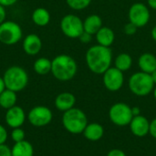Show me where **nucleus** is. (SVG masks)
<instances>
[{
    "label": "nucleus",
    "mask_w": 156,
    "mask_h": 156,
    "mask_svg": "<svg viewBox=\"0 0 156 156\" xmlns=\"http://www.w3.org/2000/svg\"><path fill=\"white\" fill-rule=\"evenodd\" d=\"M85 60L88 69L94 74L102 75L112 67V52L111 48L103 47L99 44L88 48Z\"/></svg>",
    "instance_id": "f257e3e1"
},
{
    "label": "nucleus",
    "mask_w": 156,
    "mask_h": 156,
    "mask_svg": "<svg viewBox=\"0 0 156 156\" xmlns=\"http://www.w3.org/2000/svg\"><path fill=\"white\" fill-rule=\"evenodd\" d=\"M51 62V73L58 80L69 81L76 76L78 65L76 60L71 56L60 54L55 57Z\"/></svg>",
    "instance_id": "f03ea898"
},
{
    "label": "nucleus",
    "mask_w": 156,
    "mask_h": 156,
    "mask_svg": "<svg viewBox=\"0 0 156 156\" xmlns=\"http://www.w3.org/2000/svg\"><path fill=\"white\" fill-rule=\"evenodd\" d=\"M62 124L66 131L72 134L82 133L88 124L85 112L79 108H72L62 115Z\"/></svg>",
    "instance_id": "7ed1b4c3"
},
{
    "label": "nucleus",
    "mask_w": 156,
    "mask_h": 156,
    "mask_svg": "<svg viewBox=\"0 0 156 156\" xmlns=\"http://www.w3.org/2000/svg\"><path fill=\"white\" fill-rule=\"evenodd\" d=\"M128 86L133 94L139 97H145L154 91L155 84L151 74L140 70L130 77Z\"/></svg>",
    "instance_id": "20e7f679"
},
{
    "label": "nucleus",
    "mask_w": 156,
    "mask_h": 156,
    "mask_svg": "<svg viewBox=\"0 0 156 156\" xmlns=\"http://www.w3.org/2000/svg\"><path fill=\"white\" fill-rule=\"evenodd\" d=\"M5 89L18 92L23 90L28 83V75L27 71L19 66H11L3 76Z\"/></svg>",
    "instance_id": "39448f33"
},
{
    "label": "nucleus",
    "mask_w": 156,
    "mask_h": 156,
    "mask_svg": "<svg viewBox=\"0 0 156 156\" xmlns=\"http://www.w3.org/2000/svg\"><path fill=\"white\" fill-rule=\"evenodd\" d=\"M109 118L117 126H127L133 118L132 107L124 102L114 103L109 110Z\"/></svg>",
    "instance_id": "423d86ee"
},
{
    "label": "nucleus",
    "mask_w": 156,
    "mask_h": 156,
    "mask_svg": "<svg viewBox=\"0 0 156 156\" xmlns=\"http://www.w3.org/2000/svg\"><path fill=\"white\" fill-rule=\"evenodd\" d=\"M23 32L21 27L14 21H5L0 25V42L12 46L20 41Z\"/></svg>",
    "instance_id": "0eeeda50"
},
{
    "label": "nucleus",
    "mask_w": 156,
    "mask_h": 156,
    "mask_svg": "<svg viewBox=\"0 0 156 156\" xmlns=\"http://www.w3.org/2000/svg\"><path fill=\"white\" fill-rule=\"evenodd\" d=\"M60 29L67 37L79 38L84 32L83 21L80 16L76 15H66L60 21Z\"/></svg>",
    "instance_id": "6e6552de"
},
{
    "label": "nucleus",
    "mask_w": 156,
    "mask_h": 156,
    "mask_svg": "<svg viewBox=\"0 0 156 156\" xmlns=\"http://www.w3.org/2000/svg\"><path fill=\"white\" fill-rule=\"evenodd\" d=\"M128 17L129 22L136 26L138 28L145 27L149 23L151 17L149 6L141 2L133 4L129 8Z\"/></svg>",
    "instance_id": "1a4fd4ad"
},
{
    "label": "nucleus",
    "mask_w": 156,
    "mask_h": 156,
    "mask_svg": "<svg viewBox=\"0 0 156 156\" xmlns=\"http://www.w3.org/2000/svg\"><path fill=\"white\" fill-rule=\"evenodd\" d=\"M102 82L108 90L112 92L118 91L124 84L123 72L115 67H111L102 74Z\"/></svg>",
    "instance_id": "9d476101"
},
{
    "label": "nucleus",
    "mask_w": 156,
    "mask_h": 156,
    "mask_svg": "<svg viewBox=\"0 0 156 156\" xmlns=\"http://www.w3.org/2000/svg\"><path fill=\"white\" fill-rule=\"evenodd\" d=\"M28 122L35 127H43L50 123L53 118L52 112L46 106H36L28 112Z\"/></svg>",
    "instance_id": "9b49d317"
},
{
    "label": "nucleus",
    "mask_w": 156,
    "mask_h": 156,
    "mask_svg": "<svg viewBox=\"0 0 156 156\" xmlns=\"http://www.w3.org/2000/svg\"><path fill=\"white\" fill-rule=\"evenodd\" d=\"M130 130L132 133L136 137H145L149 134L150 132V122L148 119L140 114L137 116H133V120L131 121L130 124Z\"/></svg>",
    "instance_id": "f8f14e48"
},
{
    "label": "nucleus",
    "mask_w": 156,
    "mask_h": 156,
    "mask_svg": "<svg viewBox=\"0 0 156 156\" xmlns=\"http://www.w3.org/2000/svg\"><path fill=\"white\" fill-rule=\"evenodd\" d=\"M5 119L7 126L10 128H19L24 124L26 121V113L21 107L15 105L14 107L6 110Z\"/></svg>",
    "instance_id": "ddd939ff"
},
{
    "label": "nucleus",
    "mask_w": 156,
    "mask_h": 156,
    "mask_svg": "<svg viewBox=\"0 0 156 156\" xmlns=\"http://www.w3.org/2000/svg\"><path fill=\"white\" fill-rule=\"evenodd\" d=\"M42 48V40L37 34H29L23 40V49L26 54L35 56Z\"/></svg>",
    "instance_id": "4468645a"
},
{
    "label": "nucleus",
    "mask_w": 156,
    "mask_h": 156,
    "mask_svg": "<svg viewBox=\"0 0 156 156\" xmlns=\"http://www.w3.org/2000/svg\"><path fill=\"white\" fill-rule=\"evenodd\" d=\"M55 107L60 112H67L74 108L76 103V97L71 92H61L55 99Z\"/></svg>",
    "instance_id": "2eb2a0df"
},
{
    "label": "nucleus",
    "mask_w": 156,
    "mask_h": 156,
    "mask_svg": "<svg viewBox=\"0 0 156 156\" xmlns=\"http://www.w3.org/2000/svg\"><path fill=\"white\" fill-rule=\"evenodd\" d=\"M138 67L141 71L152 74L156 69V57L149 52L143 53L138 58Z\"/></svg>",
    "instance_id": "dca6fc26"
},
{
    "label": "nucleus",
    "mask_w": 156,
    "mask_h": 156,
    "mask_svg": "<svg viewBox=\"0 0 156 156\" xmlns=\"http://www.w3.org/2000/svg\"><path fill=\"white\" fill-rule=\"evenodd\" d=\"M96 40L99 45L111 48L115 40V33L109 27H101L100 30L95 34Z\"/></svg>",
    "instance_id": "f3484780"
},
{
    "label": "nucleus",
    "mask_w": 156,
    "mask_h": 156,
    "mask_svg": "<svg viewBox=\"0 0 156 156\" xmlns=\"http://www.w3.org/2000/svg\"><path fill=\"white\" fill-rule=\"evenodd\" d=\"M82 133L87 140L90 142H97L103 137L104 128L98 122H91L87 124Z\"/></svg>",
    "instance_id": "a211bd4d"
},
{
    "label": "nucleus",
    "mask_w": 156,
    "mask_h": 156,
    "mask_svg": "<svg viewBox=\"0 0 156 156\" xmlns=\"http://www.w3.org/2000/svg\"><path fill=\"white\" fill-rule=\"evenodd\" d=\"M101 27H102V19L99 15L96 14L90 15L83 21L84 31L92 36H95V34L100 30Z\"/></svg>",
    "instance_id": "6ab92c4d"
},
{
    "label": "nucleus",
    "mask_w": 156,
    "mask_h": 156,
    "mask_svg": "<svg viewBox=\"0 0 156 156\" xmlns=\"http://www.w3.org/2000/svg\"><path fill=\"white\" fill-rule=\"evenodd\" d=\"M12 156H34L33 145L24 140L19 143H16L11 148Z\"/></svg>",
    "instance_id": "aec40b11"
},
{
    "label": "nucleus",
    "mask_w": 156,
    "mask_h": 156,
    "mask_svg": "<svg viewBox=\"0 0 156 156\" xmlns=\"http://www.w3.org/2000/svg\"><path fill=\"white\" fill-rule=\"evenodd\" d=\"M50 13L44 7H37L32 13V21L38 27H45L50 22Z\"/></svg>",
    "instance_id": "412c9836"
},
{
    "label": "nucleus",
    "mask_w": 156,
    "mask_h": 156,
    "mask_svg": "<svg viewBox=\"0 0 156 156\" xmlns=\"http://www.w3.org/2000/svg\"><path fill=\"white\" fill-rule=\"evenodd\" d=\"M16 100H17L16 92L5 89L0 94V107L5 110H8L16 105Z\"/></svg>",
    "instance_id": "4be33fe9"
},
{
    "label": "nucleus",
    "mask_w": 156,
    "mask_h": 156,
    "mask_svg": "<svg viewBox=\"0 0 156 156\" xmlns=\"http://www.w3.org/2000/svg\"><path fill=\"white\" fill-rule=\"evenodd\" d=\"M133 66V58L128 53H121L114 59V67L124 72L129 70Z\"/></svg>",
    "instance_id": "5701e85b"
},
{
    "label": "nucleus",
    "mask_w": 156,
    "mask_h": 156,
    "mask_svg": "<svg viewBox=\"0 0 156 156\" xmlns=\"http://www.w3.org/2000/svg\"><path fill=\"white\" fill-rule=\"evenodd\" d=\"M52 62L48 58H37L33 65L35 72L38 75H47L51 72Z\"/></svg>",
    "instance_id": "b1692460"
},
{
    "label": "nucleus",
    "mask_w": 156,
    "mask_h": 156,
    "mask_svg": "<svg viewBox=\"0 0 156 156\" xmlns=\"http://www.w3.org/2000/svg\"><path fill=\"white\" fill-rule=\"evenodd\" d=\"M92 0H66L67 5L73 10L80 11L87 8Z\"/></svg>",
    "instance_id": "393cba45"
},
{
    "label": "nucleus",
    "mask_w": 156,
    "mask_h": 156,
    "mask_svg": "<svg viewBox=\"0 0 156 156\" xmlns=\"http://www.w3.org/2000/svg\"><path fill=\"white\" fill-rule=\"evenodd\" d=\"M25 135H26L25 132H24L23 129H21V127L13 129L11 133H10L11 139H12V141H14L15 144L24 141L25 140Z\"/></svg>",
    "instance_id": "a878e982"
},
{
    "label": "nucleus",
    "mask_w": 156,
    "mask_h": 156,
    "mask_svg": "<svg viewBox=\"0 0 156 156\" xmlns=\"http://www.w3.org/2000/svg\"><path fill=\"white\" fill-rule=\"evenodd\" d=\"M137 29H138V27H137L136 26H134L133 24H132L131 22L125 24V26H124V27H123L124 33H125L126 35H128V36H133V35L136 34Z\"/></svg>",
    "instance_id": "bb28decb"
},
{
    "label": "nucleus",
    "mask_w": 156,
    "mask_h": 156,
    "mask_svg": "<svg viewBox=\"0 0 156 156\" xmlns=\"http://www.w3.org/2000/svg\"><path fill=\"white\" fill-rule=\"evenodd\" d=\"M7 131L6 129L0 124V144H5V143L7 140Z\"/></svg>",
    "instance_id": "cd10ccee"
},
{
    "label": "nucleus",
    "mask_w": 156,
    "mask_h": 156,
    "mask_svg": "<svg viewBox=\"0 0 156 156\" xmlns=\"http://www.w3.org/2000/svg\"><path fill=\"white\" fill-rule=\"evenodd\" d=\"M79 39H80V42L83 43V44H89V43L92 40V35H90V34H89V33H87V32L84 31V32L80 35V37H79Z\"/></svg>",
    "instance_id": "c85d7f7f"
},
{
    "label": "nucleus",
    "mask_w": 156,
    "mask_h": 156,
    "mask_svg": "<svg viewBox=\"0 0 156 156\" xmlns=\"http://www.w3.org/2000/svg\"><path fill=\"white\" fill-rule=\"evenodd\" d=\"M0 156H12L11 149L5 144H0Z\"/></svg>",
    "instance_id": "c756f323"
},
{
    "label": "nucleus",
    "mask_w": 156,
    "mask_h": 156,
    "mask_svg": "<svg viewBox=\"0 0 156 156\" xmlns=\"http://www.w3.org/2000/svg\"><path fill=\"white\" fill-rule=\"evenodd\" d=\"M149 134L153 138L156 139V118H154V120H152L150 122V132H149Z\"/></svg>",
    "instance_id": "7c9ffc66"
},
{
    "label": "nucleus",
    "mask_w": 156,
    "mask_h": 156,
    "mask_svg": "<svg viewBox=\"0 0 156 156\" xmlns=\"http://www.w3.org/2000/svg\"><path fill=\"white\" fill-rule=\"evenodd\" d=\"M107 156H127L126 154L122 151V150H120V149H112L111 150L108 154Z\"/></svg>",
    "instance_id": "2f4dec72"
},
{
    "label": "nucleus",
    "mask_w": 156,
    "mask_h": 156,
    "mask_svg": "<svg viewBox=\"0 0 156 156\" xmlns=\"http://www.w3.org/2000/svg\"><path fill=\"white\" fill-rule=\"evenodd\" d=\"M5 16H6V11L5 7L0 5V25L5 21Z\"/></svg>",
    "instance_id": "473e14b6"
},
{
    "label": "nucleus",
    "mask_w": 156,
    "mask_h": 156,
    "mask_svg": "<svg viewBox=\"0 0 156 156\" xmlns=\"http://www.w3.org/2000/svg\"><path fill=\"white\" fill-rule=\"evenodd\" d=\"M16 2H17V0H0V5H2L3 6L6 7V6L13 5Z\"/></svg>",
    "instance_id": "72a5a7b5"
},
{
    "label": "nucleus",
    "mask_w": 156,
    "mask_h": 156,
    "mask_svg": "<svg viewBox=\"0 0 156 156\" xmlns=\"http://www.w3.org/2000/svg\"><path fill=\"white\" fill-rule=\"evenodd\" d=\"M147 5L149 8L156 10V0H147Z\"/></svg>",
    "instance_id": "f704fd0d"
},
{
    "label": "nucleus",
    "mask_w": 156,
    "mask_h": 156,
    "mask_svg": "<svg viewBox=\"0 0 156 156\" xmlns=\"http://www.w3.org/2000/svg\"><path fill=\"white\" fill-rule=\"evenodd\" d=\"M5 90V81L3 77H0V94Z\"/></svg>",
    "instance_id": "c9c22d12"
},
{
    "label": "nucleus",
    "mask_w": 156,
    "mask_h": 156,
    "mask_svg": "<svg viewBox=\"0 0 156 156\" xmlns=\"http://www.w3.org/2000/svg\"><path fill=\"white\" fill-rule=\"evenodd\" d=\"M132 111H133V116H137V115L141 114V109L139 107H133V108H132Z\"/></svg>",
    "instance_id": "e433bc0d"
},
{
    "label": "nucleus",
    "mask_w": 156,
    "mask_h": 156,
    "mask_svg": "<svg viewBox=\"0 0 156 156\" xmlns=\"http://www.w3.org/2000/svg\"><path fill=\"white\" fill-rule=\"evenodd\" d=\"M151 36H152V38L156 42V25L152 28V31H151Z\"/></svg>",
    "instance_id": "4c0bfd02"
},
{
    "label": "nucleus",
    "mask_w": 156,
    "mask_h": 156,
    "mask_svg": "<svg viewBox=\"0 0 156 156\" xmlns=\"http://www.w3.org/2000/svg\"><path fill=\"white\" fill-rule=\"evenodd\" d=\"M151 76H152V79H153V80H154V84H155L156 86V69L151 74Z\"/></svg>",
    "instance_id": "58836bf2"
},
{
    "label": "nucleus",
    "mask_w": 156,
    "mask_h": 156,
    "mask_svg": "<svg viewBox=\"0 0 156 156\" xmlns=\"http://www.w3.org/2000/svg\"><path fill=\"white\" fill-rule=\"evenodd\" d=\"M153 93H154V100L156 101V86L154 87V91H153Z\"/></svg>",
    "instance_id": "ea45409f"
}]
</instances>
